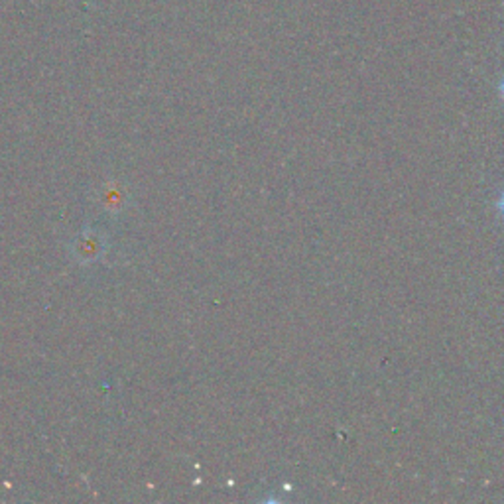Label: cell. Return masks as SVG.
<instances>
[{
	"label": "cell",
	"mask_w": 504,
	"mask_h": 504,
	"mask_svg": "<svg viewBox=\"0 0 504 504\" xmlns=\"http://www.w3.org/2000/svg\"><path fill=\"white\" fill-rule=\"evenodd\" d=\"M97 201L108 213H118L128 204V189L121 181H107L99 188Z\"/></svg>",
	"instance_id": "7a4b0ae2"
},
{
	"label": "cell",
	"mask_w": 504,
	"mask_h": 504,
	"mask_svg": "<svg viewBox=\"0 0 504 504\" xmlns=\"http://www.w3.org/2000/svg\"><path fill=\"white\" fill-rule=\"evenodd\" d=\"M107 252V236L97 228H85L71 243V256L79 264H93Z\"/></svg>",
	"instance_id": "6da1fadb"
},
{
	"label": "cell",
	"mask_w": 504,
	"mask_h": 504,
	"mask_svg": "<svg viewBox=\"0 0 504 504\" xmlns=\"http://www.w3.org/2000/svg\"><path fill=\"white\" fill-rule=\"evenodd\" d=\"M497 209L500 211V215H502V219H504V191H502L499 201H497Z\"/></svg>",
	"instance_id": "3957f363"
},
{
	"label": "cell",
	"mask_w": 504,
	"mask_h": 504,
	"mask_svg": "<svg viewBox=\"0 0 504 504\" xmlns=\"http://www.w3.org/2000/svg\"><path fill=\"white\" fill-rule=\"evenodd\" d=\"M499 91H500V97L504 99V77H502V81H500V85H499Z\"/></svg>",
	"instance_id": "277c9868"
}]
</instances>
